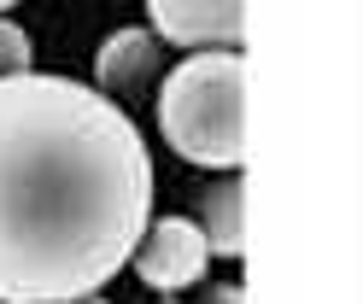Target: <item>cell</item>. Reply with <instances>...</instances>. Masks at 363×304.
<instances>
[{
    "instance_id": "cell-7",
    "label": "cell",
    "mask_w": 363,
    "mask_h": 304,
    "mask_svg": "<svg viewBox=\"0 0 363 304\" xmlns=\"http://www.w3.org/2000/svg\"><path fill=\"white\" fill-rule=\"evenodd\" d=\"M18 70H30V35L0 18V77H18Z\"/></svg>"
},
{
    "instance_id": "cell-5",
    "label": "cell",
    "mask_w": 363,
    "mask_h": 304,
    "mask_svg": "<svg viewBox=\"0 0 363 304\" xmlns=\"http://www.w3.org/2000/svg\"><path fill=\"white\" fill-rule=\"evenodd\" d=\"M158 64V47L147 30H118L106 47H100V94H135Z\"/></svg>"
},
{
    "instance_id": "cell-3",
    "label": "cell",
    "mask_w": 363,
    "mask_h": 304,
    "mask_svg": "<svg viewBox=\"0 0 363 304\" xmlns=\"http://www.w3.org/2000/svg\"><path fill=\"white\" fill-rule=\"evenodd\" d=\"M135 275L147 281L152 293H182V287H194L199 275H206L211 264V246H206V234H199V223L188 217H158L141 228V240H135Z\"/></svg>"
},
{
    "instance_id": "cell-1",
    "label": "cell",
    "mask_w": 363,
    "mask_h": 304,
    "mask_svg": "<svg viewBox=\"0 0 363 304\" xmlns=\"http://www.w3.org/2000/svg\"><path fill=\"white\" fill-rule=\"evenodd\" d=\"M152 217V158L100 88L0 77V304L100 293Z\"/></svg>"
},
{
    "instance_id": "cell-6",
    "label": "cell",
    "mask_w": 363,
    "mask_h": 304,
    "mask_svg": "<svg viewBox=\"0 0 363 304\" xmlns=\"http://www.w3.org/2000/svg\"><path fill=\"white\" fill-rule=\"evenodd\" d=\"M240 187L246 181H217L211 193H206V223H199V234H206V246L223 252V257H240Z\"/></svg>"
},
{
    "instance_id": "cell-9",
    "label": "cell",
    "mask_w": 363,
    "mask_h": 304,
    "mask_svg": "<svg viewBox=\"0 0 363 304\" xmlns=\"http://www.w3.org/2000/svg\"><path fill=\"white\" fill-rule=\"evenodd\" d=\"M65 304H106L100 293H82V298H65Z\"/></svg>"
},
{
    "instance_id": "cell-4",
    "label": "cell",
    "mask_w": 363,
    "mask_h": 304,
    "mask_svg": "<svg viewBox=\"0 0 363 304\" xmlns=\"http://www.w3.org/2000/svg\"><path fill=\"white\" fill-rule=\"evenodd\" d=\"M152 30L176 47H235L240 0H147Z\"/></svg>"
},
{
    "instance_id": "cell-10",
    "label": "cell",
    "mask_w": 363,
    "mask_h": 304,
    "mask_svg": "<svg viewBox=\"0 0 363 304\" xmlns=\"http://www.w3.org/2000/svg\"><path fill=\"white\" fill-rule=\"evenodd\" d=\"M6 6H18V0H0V12H6Z\"/></svg>"
},
{
    "instance_id": "cell-8",
    "label": "cell",
    "mask_w": 363,
    "mask_h": 304,
    "mask_svg": "<svg viewBox=\"0 0 363 304\" xmlns=\"http://www.w3.org/2000/svg\"><path fill=\"white\" fill-rule=\"evenodd\" d=\"M206 304H240V287H217V293H211Z\"/></svg>"
},
{
    "instance_id": "cell-2",
    "label": "cell",
    "mask_w": 363,
    "mask_h": 304,
    "mask_svg": "<svg viewBox=\"0 0 363 304\" xmlns=\"http://www.w3.org/2000/svg\"><path fill=\"white\" fill-rule=\"evenodd\" d=\"M164 140L206 170H235L246 158V59L240 53H194L158 88Z\"/></svg>"
}]
</instances>
